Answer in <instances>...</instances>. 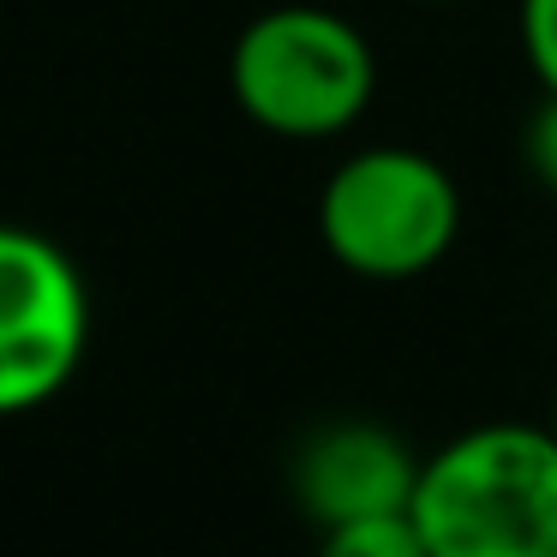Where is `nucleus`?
Here are the masks:
<instances>
[{
	"label": "nucleus",
	"mask_w": 557,
	"mask_h": 557,
	"mask_svg": "<svg viewBox=\"0 0 557 557\" xmlns=\"http://www.w3.org/2000/svg\"><path fill=\"white\" fill-rule=\"evenodd\" d=\"M408 516L432 557H557V432L492 420L449 437Z\"/></svg>",
	"instance_id": "f257e3e1"
},
{
	"label": "nucleus",
	"mask_w": 557,
	"mask_h": 557,
	"mask_svg": "<svg viewBox=\"0 0 557 557\" xmlns=\"http://www.w3.org/2000/svg\"><path fill=\"white\" fill-rule=\"evenodd\" d=\"M228 90L252 126L276 138H336L372 109L377 54L342 13L288 0L234 37Z\"/></svg>",
	"instance_id": "f03ea898"
},
{
	"label": "nucleus",
	"mask_w": 557,
	"mask_h": 557,
	"mask_svg": "<svg viewBox=\"0 0 557 557\" xmlns=\"http://www.w3.org/2000/svg\"><path fill=\"white\" fill-rule=\"evenodd\" d=\"M461 234V193L437 157L372 145L336 162L318 193V240L366 282H408L444 264Z\"/></svg>",
	"instance_id": "7ed1b4c3"
},
{
	"label": "nucleus",
	"mask_w": 557,
	"mask_h": 557,
	"mask_svg": "<svg viewBox=\"0 0 557 557\" xmlns=\"http://www.w3.org/2000/svg\"><path fill=\"white\" fill-rule=\"evenodd\" d=\"M90 342L78 264L37 228L0 234V408L30 413L73 384Z\"/></svg>",
	"instance_id": "20e7f679"
},
{
	"label": "nucleus",
	"mask_w": 557,
	"mask_h": 557,
	"mask_svg": "<svg viewBox=\"0 0 557 557\" xmlns=\"http://www.w3.org/2000/svg\"><path fill=\"white\" fill-rule=\"evenodd\" d=\"M425 461L396 432L372 420H336L312 432L294 456V497L318 528H348L413 509Z\"/></svg>",
	"instance_id": "39448f33"
},
{
	"label": "nucleus",
	"mask_w": 557,
	"mask_h": 557,
	"mask_svg": "<svg viewBox=\"0 0 557 557\" xmlns=\"http://www.w3.org/2000/svg\"><path fill=\"white\" fill-rule=\"evenodd\" d=\"M318 557H432L413 528V516H372V521H348V528H324Z\"/></svg>",
	"instance_id": "423d86ee"
},
{
	"label": "nucleus",
	"mask_w": 557,
	"mask_h": 557,
	"mask_svg": "<svg viewBox=\"0 0 557 557\" xmlns=\"http://www.w3.org/2000/svg\"><path fill=\"white\" fill-rule=\"evenodd\" d=\"M521 49L540 90H557V0H521Z\"/></svg>",
	"instance_id": "0eeeda50"
},
{
	"label": "nucleus",
	"mask_w": 557,
	"mask_h": 557,
	"mask_svg": "<svg viewBox=\"0 0 557 557\" xmlns=\"http://www.w3.org/2000/svg\"><path fill=\"white\" fill-rule=\"evenodd\" d=\"M521 157H528L533 181L557 198V90H545L540 109H533L528 133H521Z\"/></svg>",
	"instance_id": "6e6552de"
},
{
	"label": "nucleus",
	"mask_w": 557,
	"mask_h": 557,
	"mask_svg": "<svg viewBox=\"0 0 557 557\" xmlns=\"http://www.w3.org/2000/svg\"><path fill=\"white\" fill-rule=\"evenodd\" d=\"M545 425H552V432H557V401H552V420H545Z\"/></svg>",
	"instance_id": "1a4fd4ad"
},
{
	"label": "nucleus",
	"mask_w": 557,
	"mask_h": 557,
	"mask_svg": "<svg viewBox=\"0 0 557 557\" xmlns=\"http://www.w3.org/2000/svg\"><path fill=\"white\" fill-rule=\"evenodd\" d=\"M432 7H437V0H432Z\"/></svg>",
	"instance_id": "9d476101"
}]
</instances>
